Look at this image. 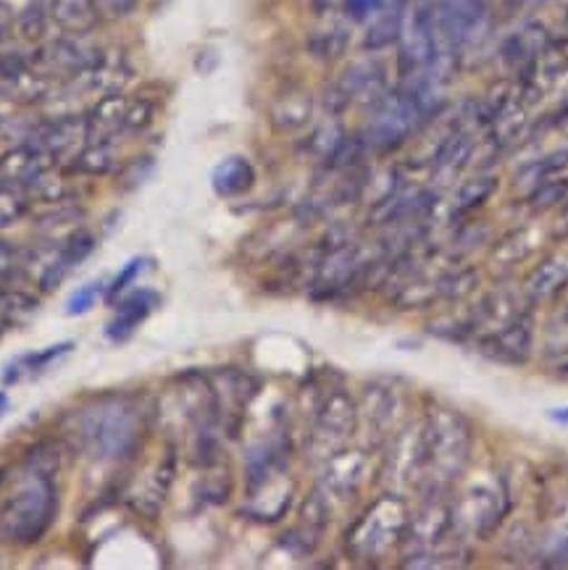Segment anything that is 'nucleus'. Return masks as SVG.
I'll return each instance as SVG.
<instances>
[{
    "instance_id": "32",
    "label": "nucleus",
    "mask_w": 568,
    "mask_h": 570,
    "mask_svg": "<svg viewBox=\"0 0 568 570\" xmlns=\"http://www.w3.org/2000/svg\"><path fill=\"white\" fill-rule=\"evenodd\" d=\"M38 311V299L25 292H0V321L6 324H25Z\"/></svg>"
},
{
    "instance_id": "28",
    "label": "nucleus",
    "mask_w": 568,
    "mask_h": 570,
    "mask_svg": "<svg viewBox=\"0 0 568 570\" xmlns=\"http://www.w3.org/2000/svg\"><path fill=\"white\" fill-rule=\"evenodd\" d=\"M29 210V193L25 187L0 179V229L19 224Z\"/></svg>"
},
{
    "instance_id": "25",
    "label": "nucleus",
    "mask_w": 568,
    "mask_h": 570,
    "mask_svg": "<svg viewBox=\"0 0 568 570\" xmlns=\"http://www.w3.org/2000/svg\"><path fill=\"white\" fill-rule=\"evenodd\" d=\"M69 350H71L69 342H63V345H53V347H48V350H40V353L21 355V357H17V361L9 363V368H6V374H3V382L6 384L29 382V379L40 376L50 363L58 361V357L67 355Z\"/></svg>"
},
{
    "instance_id": "12",
    "label": "nucleus",
    "mask_w": 568,
    "mask_h": 570,
    "mask_svg": "<svg viewBox=\"0 0 568 570\" xmlns=\"http://www.w3.org/2000/svg\"><path fill=\"white\" fill-rule=\"evenodd\" d=\"M388 92V69L382 61H355L347 66L345 75L340 77V82L334 85V98H337V108L361 104V106H374L382 95Z\"/></svg>"
},
{
    "instance_id": "14",
    "label": "nucleus",
    "mask_w": 568,
    "mask_h": 570,
    "mask_svg": "<svg viewBox=\"0 0 568 570\" xmlns=\"http://www.w3.org/2000/svg\"><path fill=\"white\" fill-rule=\"evenodd\" d=\"M56 160L48 156L46 150L38 148L35 142H25L19 148H13L0 158V174L3 179L13 181L19 187H29L35 179H40L42 174H48L50 169H56Z\"/></svg>"
},
{
    "instance_id": "23",
    "label": "nucleus",
    "mask_w": 568,
    "mask_h": 570,
    "mask_svg": "<svg viewBox=\"0 0 568 570\" xmlns=\"http://www.w3.org/2000/svg\"><path fill=\"white\" fill-rule=\"evenodd\" d=\"M405 9H395V6H382L376 11L374 21H371L366 35H363V50L376 53V50H388L400 42L405 27Z\"/></svg>"
},
{
    "instance_id": "33",
    "label": "nucleus",
    "mask_w": 568,
    "mask_h": 570,
    "mask_svg": "<svg viewBox=\"0 0 568 570\" xmlns=\"http://www.w3.org/2000/svg\"><path fill=\"white\" fill-rule=\"evenodd\" d=\"M106 295H108L106 282H87L75 292V295L69 297L67 313H69V316H82V313L92 311L95 303H98V299L106 297Z\"/></svg>"
},
{
    "instance_id": "9",
    "label": "nucleus",
    "mask_w": 568,
    "mask_h": 570,
    "mask_svg": "<svg viewBox=\"0 0 568 570\" xmlns=\"http://www.w3.org/2000/svg\"><path fill=\"white\" fill-rule=\"evenodd\" d=\"M506 513V484H479L471 487L461 508H453V525H461L463 531H471L479 539H490L500 529Z\"/></svg>"
},
{
    "instance_id": "37",
    "label": "nucleus",
    "mask_w": 568,
    "mask_h": 570,
    "mask_svg": "<svg viewBox=\"0 0 568 570\" xmlns=\"http://www.w3.org/2000/svg\"><path fill=\"white\" fill-rule=\"evenodd\" d=\"M95 6L104 19H127L137 11L140 0H95Z\"/></svg>"
},
{
    "instance_id": "22",
    "label": "nucleus",
    "mask_w": 568,
    "mask_h": 570,
    "mask_svg": "<svg viewBox=\"0 0 568 570\" xmlns=\"http://www.w3.org/2000/svg\"><path fill=\"white\" fill-rule=\"evenodd\" d=\"M253 181H256V169L243 156L224 158L214 169V174H210V185H214V189L222 197L245 195L253 187Z\"/></svg>"
},
{
    "instance_id": "7",
    "label": "nucleus",
    "mask_w": 568,
    "mask_h": 570,
    "mask_svg": "<svg viewBox=\"0 0 568 570\" xmlns=\"http://www.w3.org/2000/svg\"><path fill=\"white\" fill-rule=\"evenodd\" d=\"M100 61H104V50L90 46V42L77 38V35H63V38L38 46L32 58H29V66L50 79H69V82H75L77 77H82L85 71H90Z\"/></svg>"
},
{
    "instance_id": "8",
    "label": "nucleus",
    "mask_w": 568,
    "mask_h": 570,
    "mask_svg": "<svg viewBox=\"0 0 568 570\" xmlns=\"http://www.w3.org/2000/svg\"><path fill=\"white\" fill-rule=\"evenodd\" d=\"M355 426H359V407H355L351 394L332 392L330 397L322 400L316 411L311 452L313 455H322L324 460L337 455L342 444L353 436Z\"/></svg>"
},
{
    "instance_id": "16",
    "label": "nucleus",
    "mask_w": 568,
    "mask_h": 570,
    "mask_svg": "<svg viewBox=\"0 0 568 570\" xmlns=\"http://www.w3.org/2000/svg\"><path fill=\"white\" fill-rule=\"evenodd\" d=\"M92 247H95L92 234H87V232H75V234H71L67 243L58 247L53 258L48 261V266L42 268L40 287L46 289V292L56 289L58 284L67 279V274L71 272V268H77L79 263H82L87 255L92 253Z\"/></svg>"
},
{
    "instance_id": "43",
    "label": "nucleus",
    "mask_w": 568,
    "mask_h": 570,
    "mask_svg": "<svg viewBox=\"0 0 568 570\" xmlns=\"http://www.w3.org/2000/svg\"><path fill=\"white\" fill-rule=\"evenodd\" d=\"M566 140H568V127H566Z\"/></svg>"
},
{
    "instance_id": "26",
    "label": "nucleus",
    "mask_w": 568,
    "mask_h": 570,
    "mask_svg": "<svg viewBox=\"0 0 568 570\" xmlns=\"http://www.w3.org/2000/svg\"><path fill=\"white\" fill-rule=\"evenodd\" d=\"M114 166H116L114 142H87L85 150L71 160V169L77 174H90V177L108 174Z\"/></svg>"
},
{
    "instance_id": "19",
    "label": "nucleus",
    "mask_w": 568,
    "mask_h": 570,
    "mask_svg": "<svg viewBox=\"0 0 568 570\" xmlns=\"http://www.w3.org/2000/svg\"><path fill=\"white\" fill-rule=\"evenodd\" d=\"M158 305V295L153 289H137L129 297H124L116 308V316L108 324V337L114 342L127 340L145 318L150 316V311Z\"/></svg>"
},
{
    "instance_id": "41",
    "label": "nucleus",
    "mask_w": 568,
    "mask_h": 570,
    "mask_svg": "<svg viewBox=\"0 0 568 570\" xmlns=\"http://www.w3.org/2000/svg\"><path fill=\"white\" fill-rule=\"evenodd\" d=\"M382 6H395V9H408V6H411V0H384Z\"/></svg>"
},
{
    "instance_id": "24",
    "label": "nucleus",
    "mask_w": 568,
    "mask_h": 570,
    "mask_svg": "<svg viewBox=\"0 0 568 570\" xmlns=\"http://www.w3.org/2000/svg\"><path fill=\"white\" fill-rule=\"evenodd\" d=\"M313 98L303 90H293L282 95L272 108V121L280 131H295L311 121Z\"/></svg>"
},
{
    "instance_id": "39",
    "label": "nucleus",
    "mask_w": 568,
    "mask_h": 570,
    "mask_svg": "<svg viewBox=\"0 0 568 570\" xmlns=\"http://www.w3.org/2000/svg\"><path fill=\"white\" fill-rule=\"evenodd\" d=\"M384 0H345V13L353 21H366L382 9Z\"/></svg>"
},
{
    "instance_id": "2",
    "label": "nucleus",
    "mask_w": 568,
    "mask_h": 570,
    "mask_svg": "<svg viewBox=\"0 0 568 570\" xmlns=\"http://www.w3.org/2000/svg\"><path fill=\"white\" fill-rule=\"evenodd\" d=\"M75 434L92 458L121 460L143 440V413L127 400H104L77 415Z\"/></svg>"
},
{
    "instance_id": "21",
    "label": "nucleus",
    "mask_w": 568,
    "mask_h": 570,
    "mask_svg": "<svg viewBox=\"0 0 568 570\" xmlns=\"http://www.w3.org/2000/svg\"><path fill=\"white\" fill-rule=\"evenodd\" d=\"M363 479V455L359 452H337L326 460L324 487L326 492L337 497H351L361 487Z\"/></svg>"
},
{
    "instance_id": "11",
    "label": "nucleus",
    "mask_w": 568,
    "mask_h": 570,
    "mask_svg": "<svg viewBox=\"0 0 568 570\" xmlns=\"http://www.w3.org/2000/svg\"><path fill=\"white\" fill-rule=\"evenodd\" d=\"M29 142H35L38 148L46 150L56 164H67V160L71 164V160L85 150V145L90 142L87 116L67 114L46 124H35Z\"/></svg>"
},
{
    "instance_id": "5",
    "label": "nucleus",
    "mask_w": 568,
    "mask_h": 570,
    "mask_svg": "<svg viewBox=\"0 0 568 570\" xmlns=\"http://www.w3.org/2000/svg\"><path fill=\"white\" fill-rule=\"evenodd\" d=\"M408 521H411V518H408L405 502L400 500V497H382V500H376L374 505H371L369 513L363 515V521L355 525V531L351 533L353 552L359 554V558L371 560L384 558V554L395 550V547L405 539Z\"/></svg>"
},
{
    "instance_id": "30",
    "label": "nucleus",
    "mask_w": 568,
    "mask_h": 570,
    "mask_svg": "<svg viewBox=\"0 0 568 570\" xmlns=\"http://www.w3.org/2000/svg\"><path fill=\"white\" fill-rule=\"evenodd\" d=\"M40 258L38 250H27V247L11 245L0 239V279H13V276L29 272L35 261Z\"/></svg>"
},
{
    "instance_id": "31",
    "label": "nucleus",
    "mask_w": 568,
    "mask_h": 570,
    "mask_svg": "<svg viewBox=\"0 0 568 570\" xmlns=\"http://www.w3.org/2000/svg\"><path fill=\"white\" fill-rule=\"evenodd\" d=\"M345 142H347V137H345V129H342V124L340 121H326L316 131H313L311 150L316 153V158H322V160H326V164H330V160L337 156L340 148Z\"/></svg>"
},
{
    "instance_id": "6",
    "label": "nucleus",
    "mask_w": 568,
    "mask_h": 570,
    "mask_svg": "<svg viewBox=\"0 0 568 570\" xmlns=\"http://www.w3.org/2000/svg\"><path fill=\"white\" fill-rule=\"evenodd\" d=\"M156 108L143 98H127L114 92L104 95L87 114L90 142H116L127 135H140L150 127Z\"/></svg>"
},
{
    "instance_id": "13",
    "label": "nucleus",
    "mask_w": 568,
    "mask_h": 570,
    "mask_svg": "<svg viewBox=\"0 0 568 570\" xmlns=\"http://www.w3.org/2000/svg\"><path fill=\"white\" fill-rule=\"evenodd\" d=\"M450 529H453V508L445 505L440 497H429L427 505L408 521L405 539L417 554H427L448 537Z\"/></svg>"
},
{
    "instance_id": "10",
    "label": "nucleus",
    "mask_w": 568,
    "mask_h": 570,
    "mask_svg": "<svg viewBox=\"0 0 568 570\" xmlns=\"http://www.w3.org/2000/svg\"><path fill=\"white\" fill-rule=\"evenodd\" d=\"M535 318L529 311H521L519 316L500 328L487 332L479 342V353L502 365H523L531 357L535 345Z\"/></svg>"
},
{
    "instance_id": "20",
    "label": "nucleus",
    "mask_w": 568,
    "mask_h": 570,
    "mask_svg": "<svg viewBox=\"0 0 568 570\" xmlns=\"http://www.w3.org/2000/svg\"><path fill=\"white\" fill-rule=\"evenodd\" d=\"M548 29H545L540 21H529L527 27L519 29V32L506 42V58L508 63L516 66V69L529 71L531 66H537V58L548 50Z\"/></svg>"
},
{
    "instance_id": "38",
    "label": "nucleus",
    "mask_w": 568,
    "mask_h": 570,
    "mask_svg": "<svg viewBox=\"0 0 568 570\" xmlns=\"http://www.w3.org/2000/svg\"><path fill=\"white\" fill-rule=\"evenodd\" d=\"M145 263H148L145 258H135V261H129L127 266H124L121 272H119V276H116L111 287H108V297L114 299L116 295H119V292L127 289L129 284H133V282L137 279V276H140V274L145 272Z\"/></svg>"
},
{
    "instance_id": "42",
    "label": "nucleus",
    "mask_w": 568,
    "mask_h": 570,
    "mask_svg": "<svg viewBox=\"0 0 568 570\" xmlns=\"http://www.w3.org/2000/svg\"><path fill=\"white\" fill-rule=\"evenodd\" d=\"M6 407H9V397H6V394L0 392V415L6 413Z\"/></svg>"
},
{
    "instance_id": "35",
    "label": "nucleus",
    "mask_w": 568,
    "mask_h": 570,
    "mask_svg": "<svg viewBox=\"0 0 568 570\" xmlns=\"http://www.w3.org/2000/svg\"><path fill=\"white\" fill-rule=\"evenodd\" d=\"M566 193H568L566 179H545L535 187V193H531V206H535L537 210H545V208L556 206L558 200H564Z\"/></svg>"
},
{
    "instance_id": "40",
    "label": "nucleus",
    "mask_w": 568,
    "mask_h": 570,
    "mask_svg": "<svg viewBox=\"0 0 568 570\" xmlns=\"http://www.w3.org/2000/svg\"><path fill=\"white\" fill-rule=\"evenodd\" d=\"M550 419L558 423H566L568 426V407H558V411H550Z\"/></svg>"
},
{
    "instance_id": "15",
    "label": "nucleus",
    "mask_w": 568,
    "mask_h": 570,
    "mask_svg": "<svg viewBox=\"0 0 568 570\" xmlns=\"http://www.w3.org/2000/svg\"><path fill=\"white\" fill-rule=\"evenodd\" d=\"M359 419L366 423L369 434L376 442H382L384 434H390L400 419V397L390 386H371L363 397V405L359 411Z\"/></svg>"
},
{
    "instance_id": "34",
    "label": "nucleus",
    "mask_w": 568,
    "mask_h": 570,
    "mask_svg": "<svg viewBox=\"0 0 568 570\" xmlns=\"http://www.w3.org/2000/svg\"><path fill=\"white\" fill-rule=\"evenodd\" d=\"M545 347L550 355L568 353V303L556 313V318L548 324V337H545Z\"/></svg>"
},
{
    "instance_id": "1",
    "label": "nucleus",
    "mask_w": 568,
    "mask_h": 570,
    "mask_svg": "<svg viewBox=\"0 0 568 570\" xmlns=\"http://www.w3.org/2000/svg\"><path fill=\"white\" fill-rule=\"evenodd\" d=\"M424 448L427 471L421 487H427L429 497H440L461 479L471 455V429L461 413L450 407H434L424 419Z\"/></svg>"
},
{
    "instance_id": "3",
    "label": "nucleus",
    "mask_w": 568,
    "mask_h": 570,
    "mask_svg": "<svg viewBox=\"0 0 568 570\" xmlns=\"http://www.w3.org/2000/svg\"><path fill=\"white\" fill-rule=\"evenodd\" d=\"M56 508L53 476L27 468V476L21 479L17 492L0 508V537L21 547L40 542L53 523Z\"/></svg>"
},
{
    "instance_id": "36",
    "label": "nucleus",
    "mask_w": 568,
    "mask_h": 570,
    "mask_svg": "<svg viewBox=\"0 0 568 570\" xmlns=\"http://www.w3.org/2000/svg\"><path fill=\"white\" fill-rule=\"evenodd\" d=\"M477 282L479 276L473 272H458V274L445 276V279L440 282V287L434 289H437V297H463L477 287Z\"/></svg>"
},
{
    "instance_id": "18",
    "label": "nucleus",
    "mask_w": 568,
    "mask_h": 570,
    "mask_svg": "<svg viewBox=\"0 0 568 570\" xmlns=\"http://www.w3.org/2000/svg\"><path fill=\"white\" fill-rule=\"evenodd\" d=\"M48 11L63 32L77 38H87L104 21L95 0H48Z\"/></svg>"
},
{
    "instance_id": "27",
    "label": "nucleus",
    "mask_w": 568,
    "mask_h": 570,
    "mask_svg": "<svg viewBox=\"0 0 568 570\" xmlns=\"http://www.w3.org/2000/svg\"><path fill=\"white\" fill-rule=\"evenodd\" d=\"M540 558L548 562V566H566L568 562V502L558 510L552 529L545 533Z\"/></svg>"
},
{
    "instance_id": "29",
    "label": "nucleus",
    "mask_w": 568,
    "mask_h": 570,
    "mask_svg": "<svg viewBox=\"0 0 568 570\" xmlns=\"http://www.w3.org/2000/svg\"><path fill=\"white\" fill-rule=\"evenodd\" d=\"M494 189H498V179L492 177V174H482V177H473L466 181V185L458 189L456 195V208L458 210H477L482 208L487 200L494 195Z\"/></svg>"
},
{
    "instance_id": "17",
    "label": "nucleus",
    "mask_w": 568,
    "mask_h": 570,
    "mask_svg": "<svg viewBox=\"0 0 568 570\" xmlns=\"http://www.w3.org/2000/svg\"><path fill=\"white\" fill-rule=\"evenodd\" d=\"M568 287V255H550L527 276V303L542 305Z\"/></svg>"
},
{
    "instance_id": "4",
    "label": "nucleus",
    "mask_w": 568,
    "mask_h": 570,
    "mask_svg": "<svg viewBox=\"0 0 568 570\" xmlns=\"http://www.w3.org/2000/svg\"><path fill=\"white\" fill-rule=\"evenodd\" d=\"M371 119L363 129L361 140L369 150L390 153L405 145L421 129L427 119V108L419 104L417 95H411L405 87L388 90L376 100Z\"/></svg>"
}]
</instances>
